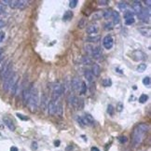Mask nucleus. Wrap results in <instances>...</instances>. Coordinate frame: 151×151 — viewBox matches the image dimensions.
Segmentation results:
<instances>
[{"label":"nucleus","instance_id":"c9c22d12","mask_svg":"<svg viewBox=\"0 0 151 151\" xmlns=\"http://www.w3.org/2000/svg\"><path fill=\"white\" fill-rule=\"evenodd\" d=\"M77 3H78L77 0H71V1L69 2V7H70L71 9H75V8L77 6Z\"/></svg>","mask_w":151,"mask_h":151},{"label":"nucleus","instance_id":"e433bc0d","mask_svg":"<svg viewBox=\"0 0 151 151\" xmlns=\"http://www.w3.org/2000/svg\"><path fill=\"white\" fill-rule=\"evenodd\" d=\"M107 113H108L109 115H111V116L114 115V107H113V106L109 105V106H107Z\"/></svg>","mask_w":151,"mask_h":151},{"label":"nucleus","instance_id":"79ce46f5","mask_svg":"<svg viewBox=\"0 0 151 151\" xmlns=\"http://www.w3.org/2000/svg\"><path fill=\"white\" fill-rule=\"evenodd\" d=\"M83 106H84L83 99H78V103H77V107H78V109H82Z\"/></svg>","mask_w":151,"mask_h":151},{"label":"nucleus","instance_id":"2eb2a0df","mask_svg":"<svg viewBox=\"0 0 151 151\" xmlns=\"http://www.w3.org/2000/svg\"><path fill=\"white\" fill-rule=\"evenodd\" d=\"M98 30H99V28H98V26L96 24H91V25H89L87 27V33L89 35L96 34V33H98Z\"/></svg>","mask_w":151,"mask_h":151},{"label":"nucleus","instance_id":"4be33fe9","mask_svg":"<svg viewBox=\"0 0 151 151\" xmlns=\"http://www.w3.org/2000/svg\"><path fill=\"white\" fill-rule=\"evenodd\" d=\"M48 98L46 95H43L42 97V101H41V108L43 110H45L47 108V106H48Z\"/></svg>","mask_w":151,"mask_h":151},{"label":"nucleus","instance_id":"4c0bfd02","mask_svg":"<svg viewBox=\"0 0 151 151\" xmlns=\"http://www.w3.org/2000/svg\"><path fill=\"white\" fill-rule=\"evenodd\" d=\"M6 60L5 59H3V60L0 61V73L3 71L4 67H5V65H6Z\"/></svg>","mask_w":151,"mask_h":151},{"label":"nucleus","instance_id":"f704fd0d","mask_svg":"<svg viewBox=\"0 0 151 151\" xmlns=\"http://www.w3.org/2000/svg\"><path fill=\"white\" fill-rule=\"evenodd\" d=\"M150 83H151V79L149 77H145L144 79H143V84L145 86H147V87H149L150 86Z\"/></svg>","mask_w":151,"mask_h":151},{"label":"nucleus","instance_id":"7ed1b4c3","mask_svg":"<svg viewBox=\"0 0 151 151\" xmlns=\"http://www.w3.org/2000/svg\"><path fill=\"white\" fill-rule=\"evenodd\" d=\"M17 75L12 72L11 74H9L7 77L4 78V84L3 88L6 91H9L12 88V86L17 82Z\"/></svg>","mask_w":151,"mask_h":151},{"label":"nucleus","instance_id":"39448f33","mask_svg":"<svg viewBox=\"0 0 151 151\" xmlns=\"http://www.w3.org/2000/svg\"><path fill=\"white\" fill-rule=\"evenodd\" d=\"M138 15V17L144 23H146L150 19V9H142L141 12Z\"/></svg>","mask_w":151,"mask_h":151},{"label":"nucleus","instance_id":"a19ab883","mask_svg":"<svg viewBox=\"0 0 151 151\" xmlns=\"http://www.w3.org/2000/svg\"><path fill=\"white\" fill-rule=\"evenodd\" d=\"M119 141H120V144H125V143L128 141V139H127L126 136H120L119 137Z\"/></svg>","mask_w":151,"mask_h":151},{"label":"nucleus","instance_id":"9d476101","mask_svg":"<svg viewBox=\"0 0 151 151\" xmlns=\"http://www.w3.org/2000/svg\"><path fill=\"white\" fill-rule=\"evenodd\" d=\"M91 55L92 57L95 58V59H99L101 56H102V49L100 47H94L92 48V51H91Z\"/></svg>","mask_w":151,"mask_h":151},{"label":"nucleus","instance_id":"bf43d9fd","mask_svg":"<svg viewBox=\"0 0 151 151\" xmlns=\"http://www.w3.org/2000/svg\"><path fill=\"white\" fill-rule=\"evenodd\" d=\"M2 57H3V49L0 48V61L2 60Z\"/></svg>","mask_w":151,"mask_h":151},{"label":"nucleus","instance_id":"c756f323","mask_svg":"<svg viewBox=\"0 0 151 151\" xmlns=\"http://www.w3.org/2000/svg\"><path fill=\"white\" fill-rule=\"evenodd\" d=\"M18 6H19V0H12L9 3V7L11 9H18Z\"/></svg>","mask_w":151,"mask_h":151},{"label":"nucleus","instance_id":"20e7f679","mask_svg":"<svg viewBox=\"0 0 151 151\" xmlns=\"http://www.w3.org/2000/svg\"><path fill=\"white\" fill-rule=\"evenodd\" d=\"M64 91H65V86L62 85L60 83L54 84V85H53V88H52V101L56 102V101L63 95Z\"/></svg>","mask_w":151,"mask_h":151},{"label":"nucleus","instance_id":"5701e85b","mask_svg":"<svg viewBox=\"0 0 151 151\" xmlns=\"http://www.w3.org/2000/svg\"><path fill=\"white\" fill-rule=\"evenodd\" d=\"M139 32L143 36H145V37H149L150 36V28L149 27H145V28H140L139 29Z\"/></svg>","mask_w":151,"mask_h":151},{"label":"nucleus","instance_id":"0eeeda50","mask_svg":"<svg viewBox=\"0 0 151 151\" xmlns=\"http://www.w3.org/2000/svg\"><path fill=\"white\" fill-rule=\"evenodd\" d=\"M80 85H81V81L78 77H73V79L71 81V88L73 89L74 91H79Z\"/></svg>","mask_w":151,"mask_h":151},{"label":"nucleus","instance_id":"a18cd8bd","mask_svg":"<svg viewBox=\"0 0 151 151\" xmlns=\"http://www.w3.org/2000/svg\"><path fill=\"white\" fill-rule=\"evenodd\" d=\"M77 122H78V124H79L81 127H84V123H83V120H82V117H77Z\"/></svg>","mask_w":151,"mask_h":151},{"label":"nucleus","instance_id":"a878e982","mask_svg":"<svg viewBox=\"0 0 151 151\" xmlns=\"http://www.w3.org/2000/svg\"><path fill=\"white\" fill-rule=\"evenodd\" d=\"M79 92L81 94H84L87 92V84L84 81H81V85H80V90Z\"/></svg>","mask_w":151,"mask_h":151},{"label":"nucleus","instance_id":"3c124183","mask_svg":"<svg viewBox=\"0 0 151 151\" xmlns=\"http://www.w3.org/2000/svg\"><path fill=\"white\" fill-rule=\"evenodd\" d=\"M5 39V33L4 32H0V43Z\"/></svg>","mask_w":151,"mask_h":151},{"label":"nucleus","instance_id":"8fccbe9b","mask_svg":"<svg viewBox=\"0 0 151 151\" xmlns=\"http://www.w3.org/2000/svg\"><path fill=\"white\" fill-rule=\"evenodd\" d=\"M0 3L1 5H9L10 0H2V1H0Z\"/></svg>","mask_w":151,"mask_h":151},{"label":"nucleus","instance_id":"b1692460","mask_svg":"<svg viewBox=\"0 0 151 151\" xmlns=\"http://www.w3.org/2000/svg\"><path fill=\"white\" fill-rule=\"evenodd\" d=\"M119 9L124 12L127 11L128 10V4L126 2H120V3H119Z\"/></svg>","mask_w":151,"mask_h":151},{"label":"nucleus","instance_id":"58836bf2","mask_svg":"<svg viewBox=\"0 0 151 151\" xmlns=\"http://www.w3.org/2000/svg\"><path fill=\"white\" fill-rule=\"evenodd\" d=\"M16 116H17L20 120H29V118L28 117H26V116H23V114H20V113H17L16 114Z\"/></svg>","mask_w":151,"mask_h":151},{"label":"nucleus","instance_id":"cd10ccee","mask_svg":"<svg viewBox=\"0 0 151 151\" xmlns=\"http://www.w3.org/2000/svg\"><path fill=\"white\" fill-rule=\"evenodd\" d=\"M147 100H148V95H146V94H142V95L139 97V103L145 104L147 102Z\"/></svg>","mask_w":151,"mask_h":151},{"label":"nucleus","instance_id":"6e6552de","mask_svg":"<svg viewBox=\"0 0 151 151\" xmlns=\"http://www.w3.org/2000/svg\"><path fill=\"white\" fill-rule=\"evenodd\" d=\"M82 120L84 125L87 126H92L94 124V119L93 117L90 114H86L84 117H82Z\"/></svg>","mask_w":151,"mask_h":151},{"label":"nucleus","instance_id":"37998d69","mask_svg":"<svg viewBox=\"0 0 151 151\" xmlns=\"http://www.w3.org/2000/svg\"><path fill=\"white\" fill-rule=\"evenodd\" d=\"M123 110V104L122 103H119L117 105V111L121 112Z\"/></svg>","mask_w":151,"mask_h":151},{"label":"nucleus","instance_id":"6ab92c4d","mask_svg":"<svg viewBox=\"0 0 151 151\" xmlns=\"http://www.w3.org/2000/svg\"><path fill=\"white\" fill-rule=\"evenodd\" d=\"M84 75H85V77L87 78V80H88L89 82L92 84V82H93V80H94V76L92 75L91 70H86Z\"/></svg>","mask_w":151,"mask_h":151},{"label":"nucleus","instance_id":"aec40b11","mask_svg":"<svg viewBox=\"0 0 151 151\" xmlns=\"http://www.w3.org/2000/svg\"><path fill=\"white\" fill-rule=\"evenodd\" d=\"M72 17H73V12L71 10H67V11L64 12V14L63 16V21L64 22H67V21L71 20Z\"/></svg>","mask_w":151,"mask_h":151},{"label":"nucleus","instance_id":"72a5a7b5","mask_svg":"<svg viewBox=\"0 0 151 151\" xmlns=\"http://www.w3.org/2000/svg\"><path fill=\"white\" fill-rule=\"evenodd\" d=\"M103 85L105 87H110L112 85V80L110 78H106L103 80Z\"/></svg>","mask_w":151,"mask_h":151},{"label":"nucleus","instance_id":"864d4df0","mask_svg":"<svg viewBox=\"0 0 151 151\" xmlns=\"http://www.w3.org/2000/svg\"><path fill=\"white\" fill-rule=\"evenodd\" d=\"M60 140H56V141H54V145L55 146H60Z\"/></svg>","mask_w":151,"mask_h":151},{"label":"nucleus","instance_id":"dca6fc26","mask_svg":"<svg viewBox=\"0 0 151 151\" xmlns=\"http://www.w3.org/2000/svg\"><path fill=\"white\" fill-rule=\"evenodd\" d=\"M91 71L94 77H99L100 73H101V67L97 63H94L93 65H92V69H91Z\"/></svg>","mask_w":151,"mask_h":151},{"label":"nucleus","instance_id":"bb28decb","mask_svg":"<svg viewBox=\"0 0 151 151\" xmlns=\"http://www.w3.org/2000/svg\"><path fill=\"white\" fill-rule=\"evenodd\" d=\"M112 14H113V10L108 9V10H106V11L104 12L103 16L105 19H109V18H112Z\"/></svg>","mask_w":151,"mask_h":151},{"label":"nucleus","instance_id":"ddd939ff","mask_svg":"<svg viewBox=\"0 0 151 151\" xmlns=\"http://www.w3.org/2000/svg\"><path fill=\"white\" fill-rule=\"evenodd\" d=\"M54 115H58L62 117L63 115V105L61 103H55V108H54Z\"/></svg>","mask_w":151,"mask_h":151},{"label":"nucleus","instance_id":"c85d7f7f","mask_svg":"<svg viewBox=\"0 0 151 151\" xmlns=\"http://www.w3.org/2000/svg\"><path fill=\"white\" fill-rule=\"evenodd\" d=\"M28 1H25V0H19V6H18V9H23L25 8V6L27 5Z\"/></svg>","mask_w":151,"mask_h":151},{"label":"nucleus","instance_id":"c03bdc74","mask_svg":"<svg viewBox=\"0 0 151 151\" xmlns=\"http://www.w3.org/2000/svg\"><path fill=\"white\" fill-rule=\"evenodd\" d=\"M85 25H86V21L84 20V19H82V20L78 23V27H79V28H83Z\"/></svg>","mask_w":151,"mask_h":151},{"label":"nucleus","instance_id":"f3484780","mask_svg":"<svg viewBox=\"0 0 151 151\" xmlns=\"http://www.w3.org/2000/svg\"><path fill=\"white\" fill-rule=\"evenodd\" d=\"M69 104L73 107H77V103H78V98L75 95H70L69 96Z\"/></svg>","mask_w":151,"mask_h":151},{"label":"nucleus","instance_id":"f8f14e48","mask_svg":"<svg viewBox=\"0 0 151 151\" xmlns=\"http://www.w3.org/2000/svg\"><path fill=\"white\" fill-rule=\"evenodd\" d=\"M3 121L4 123H5V125H6L10 131H15V125L13 124V122H12V120H10V119H9V118H4Z\"/></svg>","mask_w":151,"mask_h":151},{"label":"nucleus","instance_id":"ea45409f","mask_svg":"<svg viewBox=\"0 0 151 151\" xmlns=\"http://www.w3.org/2000/svg\"><path fill=\"white\" fill-rule=\"evenodd\" d=\"M134 22H135L134 18H131V19H127V20H125L126 25H131V24L134 23Z\"/></svg>","mask_w":151,"mask_h":151},{"label":"nucleus","instance_id":"393cba45","mask_svg":"<svg viewBox=\"0 0 151 151\" xmlns=\"http://www.w3.org/2000/svg\"><path fill=\"white\" fill-rule=\"evenodd\" d=\"M131 18H134V12L131 11V10H127V11L124 12V19L127 20V19H131Z\"/></svg>","mask_w":151,"mask_h":151},{"label":"nucleus","instance_id":"4d7b16f0","mask_svg":"<svg viewBox=\"0 0 151 151\" xmlns=\"http://www.w3.org/2000/svg\"><path fill=\"white\" fill-rule=\"evenodd\" d=\"M5 26V22L2 20H0V29L2 28V27H4Z\"/></svg>","mask_w":151,"mask_h":151},{"label":"nucleus","instance_id":"5fc2aeb1","mask_svg":"<svg viewBox=\"0 0 151 151\" xmlns=\"http://www.w3.org/2000/svg\"><path fill=\"white\" fill-rule=\"evenodd\" d=\"M145 5H147L148 9H150V6H151V1L150 0H147V1H145Z\"/></svg>","mask_w":151,"mask_h":151},{"label":"nucleus","instance_id":"473e14b6","mask_svg":"<svg viewBox=\"0 0 151 151\" xmlns=\"http://www.w3.org/2000/svg\"><path fill=\"white\" fill-rule=\"evenodd\" d=\"M146 69V64L145 63H140L139 65L137 66V71L138 72H144Z\"/></svg>","mask_w":151,"mask_h":151},{"label":"nucleus","instance_id":"f03ea898","mask_svg":"<svg viewBox=\"0 0 151 151\" xmlns=\"http://www.w3.org/2000/svg\"><path fill=\"white\" fill-rule=\"evenodd\" d=\"M38 91L36 88H35L33 84H31V92H30V97L28 100V105L29 109L31 110V112H36L37 109V106H38Z\"/></svg>","mask_w":151,"mask_h":151},{"label":"nucleus","instance_id":"423d86ee","mask_svg":"<svg viewBox=\"0 0 151 151\" xmlns=\"http://www.w3.org/2000/svg\"><path fill=\"white\" fill-rule=\"evenodd\" d=\"M113 45H114V39L113 37L110 36V35H107L103 38V46L106 49H110V48H113Z\"/></svg>","mask_w":151,"mask_h":151},{"label":"nucleus","instance_id":"4468645a","mask_svg":"<svg viewBox=\"0 0 151 151\" xmlns=\"http://www.w3.org/2000/svg\"><path fill=\"white\" fill-rule=\"evenodd\" d=\"M142 6H141V3H140V1H134L133 4H132V9H133V11L137 14H139L141 10H142Z\"/></svg>","mask_w":151,"mask_h":151},{"label":"nucleus","instance_id":"7c9ffc66","mask_svg":"<svg viewBox=\"0 0 151 151\" xmlns=\"http://www.w3.org/2000/svg\"><path fill=\"white\" fill-rule=\"evenodd\" d=\"M99 39H100L99 36H95V37H88L87 38H86V40L89 41V42H97Z\"/></svg>","mask_w":151,"mask_h":151},{"label":"nucleus","instance_id":"603ef678","mask_svg":"<svg viewBox=\"0 0 151 151\" xmlns=\"http://www.w3.org/2000/svg\"><path fill=\"white\" fill-rule=\"evenodd\" d=\"M32 148H33V149H37V142H33L32 143Z\"/></svg>","mask_w":151,"mask_h":151},{"label":"nucleus","instance_id":"680f3d73","mask_svg":"<svg viewBox=\"0 0 151 151\" xmlns=\"http://www.w3.org/2000/svg\"><path fill=\"white\" fill-rule=\"evenodd\" d=\"M91 151H100L99 148L98 147H95V146H93V147L91 148Z\"/></svg>","mask_w":151,"mask_h":151},{"label":"nucleus","instance_id":"6e6d98bb","mask_svg":"<svg viewBox=\"0 0 151 151\" xmlns=\"http://www.w3.org/2000/svg\"><path fill=\"white\" fill-rule=\"evenodd\" d=\"M4 11H5V9H4V8H3V5L0 4V14L4 13Z\"/></svg>","mask_w":151,"mask_h":151},{"label":"nucleus","instance_id":"de8ad7c7","mask_svg":"<svg viewBox=\"0 0 151 151\" xmlns=\"http://www.w3.org/2000/svg\"><path fill=\"white\" fill-rule=\"evenodd\" d=\"M92 48H93V47H91V46H90V45H87V46H86V51H87V52H88L89 54H91V53Z\"/></svg>","mask_w":151,"mask_h":151},{"label":"nucleus","instance_id":"052dcab7","mask_svg":"<svg viewBox=\"0 0 151 151\" xmlns=\"http://www.w3.org/2000/svg\"><path fill=\"white\" fill-rule=\"evenodd\" d=\"M10 151H19V150H18V148L16 146H11L10 147Z\"/></svg>","mask_w":151,"mask_h":151},{"label":"nucleus","instance_id":"2f4dec72","mask_svg":"<svg viewBox=\"0 0 151 151\" xmlns=\"http://www.w3.org/2000/svg\"><path fill=\"white\" fill-rule=\"evenodd\" d=\"M81 63H84V64H91V60L88 57V56H84V57L81 59Z\"/></svg>","mask_w":151,"mask_h":151},{"label":"nucleus","instance_id":"f257e3e1","mask_svg":"<svg viewBox=\"0 0 151 151\" xmlns=\"http://www.w3.org/2000/svg\"><path fill=\"white\" fill-rule=\"evenodd\" d=\"M150 126L146 123H140L139 125H137L132 131V143L135 146L139 145L145 139V134L147 133L149 131Z\"/></svg>","mask_w":151,"mask_h":151},{"label":"nucleus","instance_id":"412c9836","mask_svg":"<svg viewBox=\"0 0 151 151\" xmlns=\"http://www.w3.org/2000/svg\"><path fill=\"white\" fill-rule=\"evenodd\" d=\"M112 18H113V23H114L115 24H118V23H120V14H119V12L114 11V10H113V14H112Z\"/></svg>","mask_w":151,"mask_h":151},{"label":"nucleus","instance_id":"09e8293b","mask_svg":"<svg viewBox=\"0 0 151 151\" xmlns=\"http://www.w3.org/2000/svg\"><path fill=\"white\" fill-rule=\"evenodd\" d=\"M105 28L107 29V30H108V29H110V30H111V29H113V25H112V23H106V25H105Z\"/></svg>","mask_w":151,"mask_h":151},{"label":"nucleus","instance_id":"49530a36","mask_svg":"<svg viewBox=\"0 0 151 151\" xmlns=\"http://www.w3.org/2000/svg\"><path fill=\"white\" fill-rule=\"evenodd\" d=\"M98 2V4L99 5H103V6H105V5H107V4L109 3L107 0H99V1H97Z\"/></svg>","mask_w":151,"mask_h":151},{"label":"nucleus","instance_id":"1a4fd4ad","mask_svg":"<svg viewBox=\"0 0 151 151\" xmlns=\"http://www.w3.org/2000/svg\"><path fill=\"white\" fill-rule=\"evenodd\" d=\"M30 92H31V85L29 86L28 88L25 87V88L23 89V103H24V105H27V103H28L29 97H30Z\"/></svg>","mask_w":151,"mask_h":151},{"label":"nucleus","instance_id":"a211bd4d","mask_svg":"<svg viewBox=\"0 0 151 151\" xmlns=\"http://www.w3.org/2000/svg\"><path fill=\"white\" fill-rule=\"evenodd\" d=\"M55 103L54 101H49L48 104V106H47V108H48V112L49 115H54V108H55Z\"/></svg>","mask_w":151,"mask_h":151},{"label":"nucleus","instance_id":"9b49d317","mask_svg":"<svg viewBox=\"0 0 151 151\" xmlns=\"http://www.w3.org/2000/svg\"><path fill=\"white\" fill-rule=\"evenodd\" d=\"M132 56H133L134 60H136V61H142L145 59V54L144 52H140V51L134 52L133 53H132Z\"/></svg>","mask_w":151,"mask_h":151},{"label":"nucleus","instance_id":"13d9d810","mask_svg":"<svg viewBox=\"0 0 151 151\" xmlns=\"http://www.w3.org/2000/svg\"><path fill=\"white\" fill-rule=\"evenodd\" d=\"M71 150H73V145H72L66 147V151H71Z\"/></svg>","mask_w":151,"mask_h":151}]
</instances>
